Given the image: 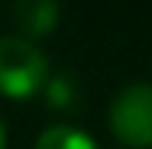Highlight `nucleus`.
Listing matches in <instances>:
<instances>
[{"mask_svg":"<svg viewBox=\"0 0 152 149\" xmlns=\"http://www.w3.org/2000/svg\"><path fill=\"white\" fill-rule=\"evenodd\" d=\"M49 59L45 52L23 36H0V94L23 101L45 88Z\"/></svg>","mask_w":152,"mask_h":149,"instance_id":"1","label":"nucleus"},{"mask_svg":"<svg viewBox=\"0 0 152 149\" xmlns=\"http://www.w3.org/2000/svg\"><path fill=\"white\" fill-rule=\"evenodd\" d=\"M110 133L129 149H152V84L129 81L117 91L107 110Z\"/></svg>","mask_w":152,"mask_h":149,"instance_id":"2","label":"nucleus"},{"mask_svg":"<svg viewBox=\"0 0 152 149\" xmlns=\"http://www.w3.org/2000/svg\"><path fill=\"white\" fill-rule=\"evenodd\" d=\"M13 16H16L20 36L36 42L55 29V23L61 20V3L58 0H16Z\"/></svg>","mask_w":152,"mask_h":149,"instance_id":"3","label":"nucleus"},{"mask_svg":"<svg viewBox=\"0 0 152 149\" xmlns=\"http://www.w3.org/2000/svg\"><path fill=\"white\" fill-rule=\"evenodd\" d=\"M32 149H100V146H97V139H94L91 133H84L81 126L52 123V126H45L36 136Z\"/></svg>","mask_w":152,"mask_h":149,"instance_id":"4","label":"nucleus"},{"mask_svg":"<svg viewBox=\"0 0 152 149\" xmlns=\"http://www.w3.org/2000/svg\"><path fill=\"white\" fill-rule=\"evenodd\" d=\"M45 101L55 107V110H71V104L78 101V84H75V78L71 75H49V81H45Z\"/></svg>","mask_w":152,"mask_h":149,"instance_id":"5","label":"nucleus"},{"mask_svg":"<svg viewBox=\"0 0 152 149\" xmlns=\"http://www.w3.org/2000/svg\"><path fill=\"white\" fill-rule=\"evenodd\" d=\"M0 149H7V126H3V120H0Z\"/></svg>","mask_w":152,"mask_h":149,"instance_id":"6","label":"nucleus"}]
</instances>
